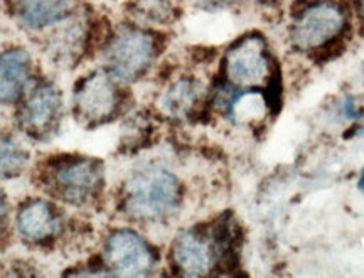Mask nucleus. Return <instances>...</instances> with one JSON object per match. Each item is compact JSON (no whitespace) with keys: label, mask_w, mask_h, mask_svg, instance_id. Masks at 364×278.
Here are the masks:
<instances>
[{"label":"nucleus","mask_w":364,"mask_h":278,"mask_svg":"<svg viewBox=\"0 0 364 278\" xmlns=\"http://www.w3.org/2000/svg\"><path fill=\"white\" fill-rule=\"evenodd\" d=\"M238 238V230L228 218L209 230L184 231L172 243V262L181 275H211L220 262H233Z\"/></svg>","instance_id":"obj_1"},{"label":"nucleus","mask_w":364,"mask_h":278,"mask_svg":"<svg viewBox=\"0 0 364 278\" xmlns=\"http://www.w3.org/2000/svg\"><path fill=\"white\" fill-rule=\"evenodd\" d=\"M182 186L176 174L161 166L136 171L124 188V211L134 220H161L179 206Z\"/></svg>","instance_id":"obj_2"},{"label":"nucleus","mask_w":364,"mask_h":278,"mask_svg":"<svg viewBox=\"0 0 364 278\" xmlns=\"http://www.w3.org/2000/svg\"><path fill=\"white\" fill-rule=\"evenodd\" d=\"M44 184L54 198L81 208L93 203L103 188V166L97 159L66 156L54 159L44 171Z\"/></svg>","instance_id":"obj_3"},{"label":"nucleus","mask_w":364,"mask_h":278,"mask_svg":"<svg viewBox=\"0 0 364 278\" xmlns=\"http://www.w3.org/2000/svg\"><path fill=\"white\" fill-rule=\"evenodd\" d=\"M348 26L346 11L336 0H312L295 14L290 43L299 51H326L338 44Z\"/></svg>","instance_id":"obj_4"},{"label":"nucleus","mask_w":364,"mask_h":278,"mask_svg":"<svg viewBox=\"0 0 364 278\" xmlns=\"http://www.w3.org/2000/svg\"><path fill=\"white\" fill-rule=\"evenodd\" d=\"M157 39L149 31L122 26L105 49L107 70L117 81L142 78L157 58Z\"/></svg>","instance_id":"obj_5"},{"label":"nucleus","mask_w":364,"mask_h":278,"mask_svg":"<svg viewBox=\"0 0 364 278\" xmlns=\"http://www.w3.org/2000/svg\"><path fill=\"white\" fill-rule=\"evenodd\" d=\"M120 107L117 80L108 70H97L81 78L73 95L76 120L86 125H100L110 120Z\"/></svg>","instance_id":"obj_6"},{"label":"nucleus","mask_w":364,"mask_h":278,"mask_svg":"<svg viewBox=\"0 0 364 278\" xmlns=\"http://www.w3.org/2000/svg\"><path fill=\"white\" fill-rule=\"evenodd\" d=\"M226 78L236 86H257L272 76V59L262 34L241 36L225 54Z\"/></svg>","instance_id":"obj_7"},{"label":"nucleus","mask_w":364,"mask_h":278,"mask_svg":"<svg viewBox=\"0 0 364 278\" xmlns=\"http://www.w3.org/2000/svg\"><path fill=\"white\" fill-rule=\"evenodd\" d=\"M105 265L113 275L145 277L157 265V253L142 236L132 230H118L105 245Z\"/></svg>","instance_id":"obj_8"},{"label":"nucleus","mask_w":364,"mask_h":278,"mask_svg":"<svg viewBox=\"0 0 364 278\" xmlns=\"http://www.w3.org/2000/svg\"><path fill=\"white\" fill-rule=\"evenodd\" d=\"M63 117V98L53 83H41L21 107V129L33 139H48L58 130Z\"/></svg>","instance_id":"obj_9"},{"label":"nucleus","mask_w":364,"mask_h":278,"mask_svg":"<svg viewBox=\"0 0 364 278\" xmlns=\"http://www.w3.org/2000/svg\"><path fill=\"white\" fill-rule=\"evenodd\" d=\"M16 225L19 235L31 243H48L61 231V213L46 199H29L19 208Z\"/></svg>","instance_id":"obj_10"},{"label":"nucleus","mask_w":364,"mask_h":278,"mask_svg":"<svg viewBox=\"0 0 364 278\" xmlns=\"http://www.w3.org/2000/svg\"><path fill=\"white\" fill-rule=\"evenodd\" d=\"M33 76V59L26 49L0 53V103L17 102Z\"/></svg>","instance_id":"obj_11"},{"label":"nucleus","mask_w":364,"mask_h":278,"mask_svg":"<svg viewBox=\"0 0 364 278\" xmlns=\"http://www.w3.org/2000/svg\"><path fill=\"white\" fill-rule=\"evenodd\" d=\"M14 6L22 24L33 31L58 24L73 12V0H14Z\"/></svg>","instance_id":"obj_12"},{"label":"nucleus","mask_w":364,"mask_h":278,"mask_svg":"<svg viewBox=\"0 0 364 278\" xmlns=\"http://www.w3.org/2000/svg\"><path fill=\"white\" fill-rule=\"evenodd\" d=\"M203 81L196 78H179L169 88L164 91L161 98V108L171 118H189L198 110L204 97Z\"/></svg>","instance_id":"obj_13"},{"label":"nucleus","mask_w":364,"mask_h":278,"mask_svg":"<svg viewBox=\"0 0 364 278\" xmlns=\"http://www.w3.org/2000/svg\"><path fill=\"white\" fill-rule=\"evenodd\" d=\"M29 152L11 135H0V177L11 179L24 172Z\"/></svg>","instance_id":"obj_14"},{"label":"nucleus","mask_w":364,"mask_h":278,"mask_svg":"<svg viewBox=\"0 0 364 278\" xmlns=\"http://www.w3.org/2000/svg\"><path fill=\"white\" fill-rule=\"evenodd\" d=\"M134 14L149 24H164L174 16V0H135Z\"/></svg>","instance_id":"obj_15"},{"label":"nucleus","mask_w":364,"mask_h":278,"mask_svg":"<svg viewBox=\"0 0 364 278\" xmlns=\"http://www.w3.org/2000/svg\"><path fill=\"white\" fill-rule=\"evenodd\" d=\"M235 0H199V4L204 9H221V7H228L231 6Z\"/></svg>","instance_id":"obj_16"},{"label":"nucleus","mask_w":364,"mask_h":278,"mask_svg":"<svg viewBox=\"0 0 364 278\" xmlns=\"http://www.w3.org/2000/svg\"><path fill=\"white\" fill-rule=\"evenodd\" d=\"M7 220V199L4 191L0 189V228L4 226V223Z\"/></svg>","instance_id":"obj_17"},{"label":"nucleus","mask_w":364,"mask_h":278,"mask_svg":"<svg viewBox=\"0 0 364 278\" xmlns=\"http://www.w3.org/2000/svg\"><path fill=\"white\" fill-rule=\"evenodd\" d=\"M356 9H358L359 17L364 21V0H356Z\"/></svg>","instance_id":"obj_18"},{"label":"nucleus","mask_w":364,"mask_h":278,"mask_svg":"<svg viewBox=\"0 0 364 278\" xmlns=\"http://www.w3.org/2000/svg\"><path fill=\"white\" fill-rule=\"evenodd\" d=\"M358 189L364 193V169L361 171V176H359V181H358Z\"/></svg>","instance_id":"obj_19"},{"label":"nucleus","mask_w":364,"mask_h":278,"mask_svg":"<svg viewBox=\"0 0 364 278\" xmlns=\"http://www.w3.org/2000/svg\"><path fill=\"white\" fill-rule=\"evenodd\" d=\"M257 2H260V4H273V2H275V0H257Z\"/></svg>","instance_id":"obj_20"}]
</instances>
